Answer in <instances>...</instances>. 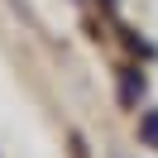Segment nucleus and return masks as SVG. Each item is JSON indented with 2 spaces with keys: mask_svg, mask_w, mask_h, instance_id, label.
<instances>
[{
  "mask_svg": "<svg viewBox=\"0 0 158 158\" xmlns=\"http://www.w3.org/2000/svg\"><path fill=\"white\" fill-rule=\"evenodd\" d=\"M144 139H148V144H158V115H148V125H144Z\"/></svg>",
  "mask_w": 158,
  "mask_h": 158,
  "instance_id": "nucleus-1",
  "label": "nucleus"
}]
</instances>
